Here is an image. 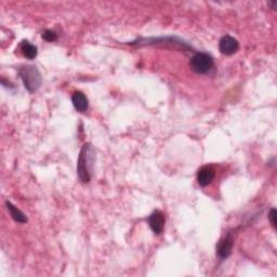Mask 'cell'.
<instances>
[{
    "label": "cell",
    "instance_id": "cell-1",
    "mask_svg": "<svg viewBox=\"0 0 277 277\" xmlns=\"http://www.w3.org/2000/svg\"><path fill=\"white\" fill-rule=\"evenodd\" d=\"M94 156V148H92L91 144L86 143L80 150L78 163H77V174H78V178L82 183L90 182Z\"/></svg>",
    "mask_w": 277,
    "mask_h": 277
},
{
    "label": "cell",
    "instance_id": "cell-2",
    "mask_svg": "<svg viewBox=\"0 0 277 277\" xmlns=\"http://www.w3.org/2000/svg\"><path fill=\"white\" fill-rule=\"evenodd\" d=\"M25 88L30 92H35L42 84V77L36 66L24 65L18 70Z\"/></svg>",
    "mask_w": 277,
    "mask_h": 277
},
{
    "label": "cell",
    "instance_id": "cell-3",
    "mask_svg": "<svg viewBox=\"0 0 277 277\" xmlns=\"http://www.w3.org/2000/svg\"><path fill=\"white\" fill-rule=\"evenodd\" d=\"M189 67L196 74H207L212 70L213 59L207 53L198 52L191 59Z\"/></svg>",
    "mask_w": 277,
    "mask_h": 277
},
{
    "label": "cell",
    "instance_id": "cell-4",
    "mask_svg": "<svg viewBox=\"0 0 277 277\" xmlns=\"http://www.w3.org/2000/svg\"><path fill=\"white\" fill-rule=\"evenodd\" d=\"M233 246H234V240H233L231 233H227V234L218 242L217 245L218 257L222 260L227 259V258L232 255Z\"/></svg>",
    "mask_w": 277,
    "mask_h": 277
},
{
    "label": "cell",
    "instance_id": "cell-5",
    "mask_svg": "<svg viewBox=\"0 0 277 277\" xmlns=\"http://www.w3.org/2000/svg\"><path fill=\"white\" fill-rule=\"evenodd\" d=\"M238 48H240V43L235 39L234 37L225 35L223 36L220 41H219V50L222 55H232L237 52Z\"/></svg>",
    "mask_w": 277,
    "mask_h": 277
},
{
    "label": "cell",
    "instance_id": "cell-6",
    "mask_svg": "<svg viewBox=\"0 0 277 277\" xmlns=\"http://www.w3.org/2000/svg\"><path fill=\"white\" fill-rule=\"evenodd\" d=\"M148 222L150 230H152L156 235H160L164 232L165 222H166V220H165V216L162 211L159 210L154 211L152 215L148 217Z\"/></svg>",
    "mask_w": 277,
    "mask_h": 277
},
{
    "label": "cell",
    "instance_id": "cell-7",
    "mask_svg": "<svg viewBox=\"0 0 277 277\" xmlns=\"http://www.w3.org/2000/svg\"><path fill=\"white\" fill-rule=\"evenodd\" d=\"M216 177V171L211 166H205L198 170L197 182L201 186H207L210 184Z\"/></svg>",
    "mask_w": 277,
    "mask_h": 277
},
{
    "label": "cell",
    "instance_id": "cell-8",
    "mask_svg": "<svg viewBox=\"0 0 277 277\" xmlns=\"http://www.w3.org/2000/svg\"><path fill=\"white\" fill-rule=\"evenodd\" d=\"M72 102L75 110L78 111L79 113H86V111H88L89 102L88 99H87V96L82 93V92L76 91L72 96Z\"/></svg>",
    "mask_w": 277,
    "mask_h": 277
},
{
    "label": "cell",
    "instance_id": "cell-9",
    "mask_svg": "<svg viewBox=\"0 0 277 277\" xmlns=\"http://www.w3.org/2000/svg\"><path fill=\"white\" fill-rule=\"evenodd\" d=\"M6 207H7L9 213H10V216H11V218L13 219L14 221L18 222V223H26L27 222L26 216L24 215V213L20 210V209L14 206L12 203L7 201L6 202Z\"/></svg>",
    "mask_w": 277,
    "mask_h": 277
},
{
    "label": "cell",
    "instance_id": "cell-10",
    "mask_svg": "<svg viewBox=\"0 0 277 277\" xmlns=\"http://www.w3.org/2000/svg\"><path fill=\"white\" fill-rule=\"evenodd\" d=\"M21 50L23 52V55L27 57L28 60H34L37 56V47L32 45L30 41L24 40L21 43Z\"/></svg>",
    "mask_w": 277,
    "mask_h": 277
},
{
    "label": "cell",
    "instance_id": "cell-11",
    "mask_svg": "<svg viewBox=\"0 0 277 277\" xmlns=\"http://www.w3.org/2000/svg\"><path fill=\"white\" fill-rule=\"evenodd\" d=\"M42 38H43V39H45L46 41L52 42V41H55V40H56L57 35L55 34V32H53V31H46L45 33L42 34Z\"/></svg>",
    "mask_w": 277,
    "mask_h": 277
},
{
    "label": "cell",
    "instance_id": "cell-12",
    "mask_svg": "<svg viewBox=\"0 0 277 277\" xmlns=\"http://www.w3.org/2000/svg\"><path fill=\"white\" fill-rule=\"evenodd\" d=\"M276 217H277V212L275 209H271V211L269 212V220L271 222V224L272 226H273L274 228H276Z\"/></svg>",
    "mask_w": 277,
    "mask_h": 277
},
{
    "label": "cell",
    "instance_id": "cell-13",
    "mask_svg": "<svg viewBox=\"0 0 277 277\" xmlns=\"http://www.w3.org/2000/svg\"><path fill=\"white\" fill-rule=\"evenodd\" d=\"M269 4H270V6H272V8L275 9V7H276L277 2H276V1H271V2H269Z\"/></svg>",
    "mask_w": 277,
    "mask_h": 277
}]
</instances>
